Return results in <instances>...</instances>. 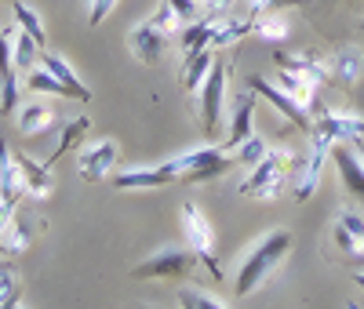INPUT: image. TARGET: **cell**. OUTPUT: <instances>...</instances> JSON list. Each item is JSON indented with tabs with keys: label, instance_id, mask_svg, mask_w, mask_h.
Returning a JSON list of instances; mask_svg holds the SVG:
<instances>
[{
	"label": "cell",
	"instance_id": "obj_1",
	"mask_svg": "<svg viewBox=\"0 0 364 309\" xmlns=\"http://www.w3.org/2000/svg\"><path fill=\"white\" fill-rule=\"evenodd\" d=\"M288 251H291V233L288 229H269L266 237H259L248 247L245 262H240V269L233 276V295L237 298H248L252 291H259L266 276L288 259Z\"/></svg>",
	"mask_w": 364,
	"mask_h": 309
},
{
	"label": "cell",
	"instance_id": "obj_2",
	"mask_svg": "<svg viewBox=\"0 0 364 309\" xmlns=\"http://www.w3.org/2000/svg\"><path fill=\"white\" fill-rule=\"evenodd\" d=\"M291 171H299V157H291L288 149H273L269 146L266 157L245 175L240 193L252 197V200H269V197H277L284 190V182H288Z\"/></svg>",
	"mask_w": 364,
	"mask_h": 309
},
{
	"label": "cell",
	"instance_id": "obj_3",
	"mask_svg": "<svg viewBox=\"0 0 364 309\" xmlns=\"http://www.w3.org/2000/svg\"><path fill=\"white\" fill-rule=\"evenodd\" d=\"M182 233H186L190 251L197 255V262H204L208 273L215 276V281H223V266H219V259H215V229H211L208 215H204L193 200L182 204Z\"/></svg>",
	"mask_w": 364,
	"mask_h": 309
},
{
	"label": "cell",
	"instance_id": "obj_4",
	"mask_svg": "<svg viewBox=\"0 0 364 309\" xmlns=\"http://www.w3.org/2000/svg\"><path fill=\"white\" fill-rule=\"evenodd\" d=\"M197 266V255L190 247H164V251H154L149 259H142L132 276L135 281H186Z\"/></svg>",
	"mask_w": 364,
	"mask_h": 309
},
{
	"label": "cell",
	"instance_id": "obj_5",
	"mask_svg": "<svg viewBox=\"0 0 364 309\" xmlns=\"http://www.w3.org/2000/svg\"><path fill=\"white\" fill-rule=\"evenodd\" d=\"M175 164H178L182 182H211V178L226 175L230 168H237L233 153H230V149H215V146L182 153V157H175Z\"/></svg>",
	"mask_w": 364,
	"mask_h": 309
},
{
	"label": "cell",
	"instance_id": "obj_6",
	"mask_svg": "<svg viewBox=\"0 0 364 309\" xmlns=\"http://www.w3.org/2000/svg\"><path fill=\"white\" fill-rule=\"evenodd\" d=\"M248 87L255 91L259 99H266L273 109H277V113L291 124V128H299V131H314V113H310L306 106H302V102H295V99L288 95V91H281L277 84H269V80H266V77H259V73H252V77H248Z\"/></svg>",
	"mask_w": 364,
	"mask_h": 309
},
{
	"label": "cell",
	"instance_id": "obj_7",
	"mask_svg": "<svg viewBox=\"0 0 364 309\" xmlns=\"http://www.w3.org/2000/svg\"><path fill=\"white\" fill-rule=\"evenodd\" d=\"M328 149H331V139L321 135V131H310V157L299 161V175H295V200L306 204L317 185H321V171H324V161H328Z\"/></svg>",
	"mask_w": 364,
	"mask_h": 309
},
{
	"label": "cell",
	"instance_id": "obj_8",
	"mask_svg": "<svg viewBox=\"0 0 364 309\" xmlns=\"http://www.w3.org/2000/svg\"><path fill=\"white\" fill-rule=\"evenodd\" d=\"M223 102H226V66L215 62L204 87H200V131H204V139L215 135L219 116H223Z\"/></svg>",
	"mask_w": 364,
	"mask_h": 309
},
{
	"label": "cell",
	"instance_id": "obj_9",
	"mask_svg": "<svg viewBox=\"0 0 364 309\" xmlns=\"http://www.w3.org/2000/svg\"><path fill=\"white\" fill-rule=\"evenodd\" d=\"M171 182H182L175 161L149 164V168H128V171H120L113 178V185L120 193H128V190H157V185H171Z\"/></svg>",
	"mask_w": 364,
	"mask_h": 309
},
{
	"label": "cell",
	"instance_id": "obj_10",
	"mask_svg": "<svg viewBox=\"0 0 364 309\" xmlns=\"http://www.w3.org/2000/svg\"><path fill=\"white\" fill-rule=\"evenodd\" d=\"M328 157H331V164H336V171L343 175L346 193L357 197V200H364V161L357 157V149L346 146V142H331Z\"/></svg>",
	"mask_w": 364,
	"mask_h": 309
},
{
	"label": "cell",
	"instance_id": "obj_11",
	"mask_svg": "<svg viewBox=\"0 0 364 309\" xmlns=\"http://www.w3.org/2000/svg\"><path fill=\"white\" fill-rule=\"evenodd\" d=\"M18 106L15 84V55H11V26L0 29V116H11Z\"/></svg>",
	"mask_w": 364,
	"mask_h": 309
},
{
	"label": "cell",
	"instance_id": "obj_12",
	"mask_svg": "<svg viewBox=\"0 0 364 309\" xmlns=\"http://www.w3.org/2000/svg\"><path fill=\"white\" fill-rule=\"evenodd\" d=\"M314 131L328 135L331 142H357V139H364V116L321 109V113L314 116Z\"/></svg>",
	"mask_w": 364,
	"mask_h": 309
},
{
	"label": "cell",
	"instance_id": "obj_13",
	"mask_svg": "<svg viewBox=\"0 0 364 309\" xmlns=\"http://www.w3.org/2000/svg\"><path fill=\"white\" fill-rule=\"evenodd\" d=\"M273 62H277V70L299 73V77H306V80H314V84L331 80L328 62H324L321 55H310V51H284V48H277V51H273Z\"/></svg>",
	"mask_w": 364,
	"mask_h": 309
},
{
	"label": "cell",
	"instance_id": "obj_14",
	"mask_svg": "<svg viewBox=\"0 0 364 309\" xmlns=\"http://www.w3.org/2000/svg\"><path fill=\"white\" fill-rule=\"evenodd\" d=\"M255 106H259V95L248 87L245 95L233 99V120H230V135H226V146L223 149H237L248 135H255Z\"/></svg>",
	"mask_w": 364,
	"mask_h": 309
},
{
	"label": "cell",
	"instance_id": "obj_15",
	"mask_svg": "<svg viewBox=\"0 0 364 309\" xmlns=\"http://www.w3.org/2000/svg\"><path fill=\"white\" fill-rule=\"evenodd\" d=\"M117 153H120V146L113 139H102L95 146H87L80 153V178L84 182H102L113 171V164H117Z\"/></svg>",
	"mask_w": 364,
	"mask_h": 309
},
{
	"label": "cell",
	"instance_id": "obj_16",
	"mask_svg": "<svg viewBox=\"0 0 364 309\" xmlns=\"http://www.w3.org/2000/svg\"><path fill=\"white\" fill-rule=\"evenodd\" d=\"M164 44H168V37L161 33V29H154L149 22L135 26L128 33V48H132V55L142 62V66H157L161 55H164Z\"/></svg>",
	"mask_w": 364,
	"mask_h": 309
},
{
	"label": "cell",
	"instance_id": "obj_17",
	"mask_svg": "<svg viewBox=\"0 0 364 309\" xmlns=\"http://www.w3.org/2000/svg\"><path fill=\"white\" fill-rule=\"evenodd\" d=\"M26 197V178H22V168L15 161V153L8 142H0V200L4 204H18Z\"/></svg>",
	"mask_w": 364,
	"mask_h": 309
},
{
	"label": "cell",
	"instance_id": "obj_18",
	"mask_svg": "<svg viewBox=\"0 0 364 309\" xmlns=\"http://www.w3.org/2000/svg\"><path fill=\"white\" fill-rule=\"evenodd\" d=\"M41 66H44L48 73H55L58 80H63V84L73 91V99H77V102H91V87L73 73V66H70V62H66L63 55H55V51H48V48H44V51H41Z\"/></svg>",
	"mask_w": 364,
	"mask_h": 309
},
{
	"label": "cell",
	"instance_id": "obj_19",
	"mask_svg": "<svg viewBox=\"0 0 364 309\" xmlns=\"http://www.w3.org/2000/svg\"><path fill=\"white\" fill-rule=\"evenodd\" d=\"M331 80H339V84H357L364 77V51L360 48H339L336 58H331V66H328Z\"/></svg>",
	"mask_w": 364,
	"mask_h": 309
},
{
	"label": "cell",
	"instance_id": "obj_20",
	"mask_svg": "<svg viewBox=\"0 0 364 309\" xmlns=\"http://www.w3.org/2000/svg\"><path fill=\"white\" fill-rule=\"evenodd\" d=\"M15 161H18L22 178H26V193L37 197V200H48L51 197V168L37 164L33 157H26V153H15Z\"/></svg>",
	"mask_w": 364,
	"mask_h": 309
},
{
	"label": "cell",
	"instance_id": "obj_21",
	"mask_svg": "<svg viewBox=\"0 0 364 309\" xmlns=\"http://www.w3.org/2000/svg\"><path fill=\"white\" fill-rule=\"evenodd\" d=\"M211 26H215L211 18H193V22H186L178 29L182 33V62L211 48Z\"/></svg>",
	"mask_w": 364,
	"mask_h": 309
},
{
	"label": "cell",
	"instance_id": "obj_22",
	"mask_svg": "<svg viewBox=\"0 0 364 309\" xmlns=\"http://www.w3.org/2000/svg\"><path fill=\"white\" fill-rule=\"evenodd\" d=\"M41 44L26 33V29H18L15 22H11V55H15V70H22V73H29L41 62Z\"/></svg>",
	"mask_w": 364,
	"mask_h": 309
},
{
	"label": "cell",
	"instance_id": "obj_23",
	"mask_svg": "<svg viewBox=\"0 0 364 309\" xmlns=\"http://www.w3.org/2000/svg\"><path fill=\"white\" fill-rule=\"evenodd\" d=\"M211 66H215V55H211V48L182 62V80H178L182 91H190V95H193V91H200L204 80H208V73H211Z\"/></svg>",
	"mask_w": 364,
	"mask_h": 309
},
{
	"label": "cell",
	"instance_id": "obj_24",
	"mask_svg": "<svg viewBox=\"0 0 364 309\" xmlns=\"http://www.w3.org/2000/svg\"><path fill=\"white\" fill-rule=\"evenodd\" d=\"M91 131V116H77L73 124H66L63 128V135H58V142H55V149H51V157L44 161V168H51L55 161H63L70 149H77L80 142H84V135Z\"/></svg>",
	"mask_w": 364,
	"mask_h": 309
},
{
	"label": "cell",
	"instance_id": "obj_25",
	"mask_svg": "<svg viewBox=\"0 0 364 309\" xmlns=\"http://www.w3.org/2000/svg\"><path fill=\"white\" fill-rule=\"evenodd\" d=\"M51 124H55V109L44 106V102H29V106L18 109V131L22 135H41Z\"/></svg>",
	"mask_w": 364,
	"mask_h": 309
},
{
	"label": "cell",
	"instance_id": "obj_26",
	"mask_svg": "<svg viewBox=\"0 0 364 309\" xmlns=\"http://www.w3.org/2000/svg\"><path fill=\"white\" fill-rule=\"evenodd\" d=\"M26 87L29 91H37V95H55V99H73V91L58 80L55 73H48L44 66H33L26 73Z\"/></svg>",
	"mask_w": 364,
	"mask_h": 309
},
{
	"label": "cell",
	"instance_id": "obj_27",
	"mask_svg": "<svg viewBox=\"0 0 364 309\" xmlns=\"http://www.w3.org/2000/svg\"><path fill=\"white\" fill-rule=\"evenodd\" d=\"M277 87L288 91L295 102H302V106L310 109V102L317 99V87H321V84H314V80H306V77H299V73H288V70H277Z\"/></svg>",
	"mask_w": 364,
	"mask_h": 309
},
{
	"label": "cell",
	"instance_id": "obj_28",
	"mask_svg": "<svg viewBox=\"0 0 364 309\" xmlns=\"http://www.w3.org/2000/svg\"><path fill=\"white\" fill-rule=\"evenodd\" d=\"M11 15H15V26L18 29H26L29 37H33L41 48H48V33H44V22H41V15L26 4V0H11Z\"/></svg>",
	"mask_w": 364,
	"mask_h": 309
},
{
	"label": "cell",
	"instance_id": "obj_29",
	"mask_svg": "<svg viewBox=\"0 0 364 309\" xmlns=\"http://www.w3.org/2000/svg\"><path fill=\"white\" fill-rule=\"evenodd\" d=\"M252 37L269 40V44H281V40L288 37V22H284V15H281V11H266V15H259V18L252 22Z\"/></svg>",
	"mask_w": 364,
	"mask_h": 309
},
{
	"label": "cell",
	"instance_id": "obj_30",
	"mask_svg": "<svg viewBox=\"0 0 364 309\" xmlns=\"http://www.w3.org/2000/svg\"><path fill=\"white\" fill-rule=\"evenodd\" d=\"M266 153H269V142H266L262 135H248L245 142L233 149V161H237V164H245V168H255V164L266 157Z\"/></svg>",
	"mask_w": 364,
	"mask_h": 309
},
{
	"label": "cell",
	"instance_id": "obj_31",
	"mask_svg": "<svg viewBox=\"0 0 364 309\" xmlns=\"http://www.w3.org/2000/svg\"><path fill=\"white\" fill-rule=\"evenodd\" d=\"M146 22H149V26H154V29H161V33H164V37H171V33H178V29H182V26H186V22H182V18H178V11H175V8L168 4V0H161V4H157V11H154V15H149Z\"/></svg>",
	"mask_w": 364,
	"mask_h": 309
},
{
	"label": "cell",
	"instance_id": "obj_32",
	"mask_svg": "<svg viewBox=\"0 0 364 309\" xmlns=\"http://www.w3.org/2000/svg\"><path fill=\"white\" fill-rule=\"evenodd\" d=\"M331 240H336V247L343 255H350V259H360L364 255V240L360 237H353L350 229H343V226H336L331 229Z\"/></svg>",
	"mask_w": 364,
	"mask_h": 309
},
{
	"label": "cell",
	"instance_id": "obj_33",
	"mask_svg": "<svg viewBox=\"0 0 364 309\" xmlns=\"http://www.w3.org/2000/svg\"><path fill=\"white\" fill-rule=\"evenodd\" d=\"M8 302H18V273L8 262H0V305Z\"/></svg>",
	"mask_w": 364,
	"mask_h": 309
},
{
	"label": "cell",
	"instance_id": "obj_34",
	"mask_svg": "<svg viewBox=\"0 0 364 309\" xmlns=\"http://www.w3.org/2000/svg\"><path fill=\"white\" fill-rule=\"evenodd\" d=\"M178 302H186V305H193V309H230L223 298H215V295H204V291H197V288H190V291H178Z\"/></svg>",
	"mask_w": 364,
	"mask_h": 309
},
{
	"label": "cell",
	"instance_id": "obj_35",
	"mask_svg": "<svg viewBox=\"0 0 364 309\" xmlns=\"http://www.w3.org/2000/svg\"><path fill=\"white\" fill-rule=\"evenodd\" d=\"M0 240H4L8 255H11V251H26V247H29V229H26L22 222H15V219H11V226L4 229V237H0Z\"/></svg>",
	"mask_w": 364,
	"mask_h": 309
},
{
	"label": "cell",
	"instance_id": "obj_36",
	"mask_svg": "<svg viewBox=\"0 0 364 309\" xmlns=\"http://www.w3.org/2000/svg\"><path fill=\"white\" fill-rule=\"evenodd\" d=\"M336 226H343V229H350L353 237L364 240V215H360V211H353V207H339V211H336Z\"/></svg>",
	"mask_w": 364,
	"mask_h": 309
},
{
	"label": "cell",
	"instance_id": "obj_37",
	"mask_svg": "<svg viewBox=\"0 0 364 309\" xmlns=\"http://www.w3.org/2000/svg\"><path fill=\"white\" fill-rule=\"evenodd\" d=\"M113 8H117V0H91V8H87V26H91V29H99L102 18H106Z\"/></svg>",
	"mask_w": 364,
	"mask_h": 309
},
{
	"label": "cell",
	"instance_id": "obj_38",
	"mask_svg": "<svg viewBox=\"0 0 364 309\" xmlns=\"http://www.w3.org/2000/svg\"><path fill=\"white\" fill-rule=\"evenodd\" d=\"M168 4L178 11L182 22H193V18H197V0H168Z\"/></svg>",
	"mask_w": 364,
	"mask_h": 309
},
{
	"label": "cell",
	"instance_id": "obj_39",
	"mask_svg": "<svg viewBox=\"0 0 364 309\" xmlns=\"http://www.w3.org/2000/svg\"><path fill=\"white\" fill-rule=\"evenodd\" d=\"M310 0H266L269 11H284V8H306Z\"/></svg>",
	"mask_w": 364,
	"mask_h": 309
},
{
	"label": "cell",
	"instance_id": "obj_40",
	"mask_svg": "<svg viewBox=\"0 0 364 309\" xmlns=\"http://www.w3.org/2000/svg\"><path fill=\"white\" fill-rule=\"evenodd\" d=\"M11 219H15V207H11V204H4V200H0V237H4V229L11 226Z\"/></svg>",
	"mask_w": 364,
	"mask_h": 309
},
{
	"label": "cell",
	"instance_id": "obj_41",
	"mask_svg": "<svg viewBox=\"0 0 364 309\" xmlns=\"http://www.w3.org/2000/svg\"><path fill=\"white\" fill-rule=\"evenodd\" d=\"M353 284H357V288L364 291V269H357V273H353Z\"/></svg>",
	"mask_w": 364,
	"mask_h": 309
},
{
	"label": "cell",
	"instance_id": "obj_42",
	"mask_svg": "<svg viewBox=\"0 0 364 309\" xmlns=\"http://www.w3.org/2000/svg\"><path fill=\"white\" fill-rule=\"evenodd\" d=\"M353 149H357V157L364 161V139H357V142H353Z\"/></svg>",
	"mask_w": 364,
	"mask_h": 309
},
{
	"label": "cell",
	"instance_id": "obj_43",
	"mask_svg": "<svg viewBox=\"0 0 364 309\" xmlns=\"http://www.w3.org/2000/svg\"><path fill=\"white\" fill-rule=\"evenodd\" d=\"M0 255H8V247H4V240H0Z\"/></svg>",
	"mask_w": 364,
	"mask_h": 309
},
{
	"label": "cell",
	"instance_id": "obj_44",
	"mask_svg": "<svg viewBox=\"0 0 364 309\" xmlns=\"http://www.w3.org/2000/svg\"><path fill=\"white\" fill-rule=\"evenodd\" d=\"M15 305H18V302H8V305H0V309H15Z\"/></svg>",
	"mask_w": 364,
	"mask_h": 309
},
{
	"label": "cell",
	"instance_id": "obj_45",
	"mask_svg": "<svg viewBox=\"0 0 364 309\" xmlns=\"http://www.w3.org/2000/svg\"><path fill=\"white\" fill-rule=\"evenodd\" d=\"M178 305H182V309H193V305H186V302H178Z\"/></svg>",
	"mask_w": 364,
	"mask_h": 309
},
{
	"label": "cell",
	"instance_id": "obj_46",
	"mask_svg": "<svg viewBox=\"0 0 364 309\" xmlns=\"http://www.w3.org/2000/svg\"><path fill=\"white\" fill-rule=\"evenodd\" d=\"M15 309H26V305H22V302H18V305H15Z\"/></svg>",
	"mask_w": 364,
	"mask_h": 309
}]
</instances>
